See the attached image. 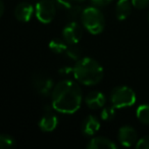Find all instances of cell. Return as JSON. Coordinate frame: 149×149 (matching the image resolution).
I'll list each match as a JSON object with an SVG mask.
<instances>
[{
	"mask_svg": "<svg viewBox=\"0 0 149 149\" xmlns=\"http://www.w3.org/2000/svg\"><path fill=\"white\" fill-rule=\"evenodd\" d=\"M83 99V92L77 82L63 80L54 86L51 93L53 109L66 114L74 113L80 108Z\"/></svg>",
	"mask_w": 149,
	"mask_h": 149,
	"instance_id": "cell-1",
	"label": "cell"
},
{
	"mask_svg": "<svg viewBox=\"0 0 149 149\" xmlns=\"http://www.w3.org/2000/svg\"><path fill=\"white\" fill-rule=\"evenodd\" d=\"M74 79L80 84L86 86H93L98 84L104 76V70L102 65L92 57H82L72 70Z\"/></svg>",
	"mask_w": 149,
	"mask_h": 149,
	"instance_id": "cell-2",
	"label": "cell"
},
{
	"mask_svg": "<svg viewBox=\"0 0 149 149\" xmlns=\"http://www.w3.org/2000/svg\"><path fill=\"white\" fill-rule=\"evenodd\" d=\"M81 21L85 29L93 35H98L104 30L105 19L102 11L96 6H88L83 9Z\"/></svg>",
	"mask_w": 149,
	"mask_h": 149,
	"instance_id": "cell-3",
	"label": "cell"
},
{
	"mask_svg": "<svg viewBox=\"0 0 149 149\" xmlns=\"http://www.w3.org/2000/svg\"><path fill=\"white\" fill-rule=\"evenodd\" d=\"M110 102L116 108L132 106L136 102V93L128 86H118L110 93Z\"/></svg>",
	"mask_w": 149,
	"mask_h": 149,
	"instance_id": "cell-4",
	"label": "cell"
},
{
	"mask_svg": "<svg viewBox=\"0 0 149 149\" xmlns=\"http://www.w3.org/2000/svg\"><path fill=\"white\" fill-rule=\"evenodd\" d=\"M35 13L38 21L41 23H51L56 15V3L52 0H40L36 4Z\"/></svg>",
	"mask_w": 149,
	"mask_h": 149,
	"instance_id": "cell-5",
	"label": "cell"
},
{
	"mask_svg": "<svg viewBox=\"0 0 149 149\" xmlns=\"http://www.w3.org/2000/svg\"><path fill=\"white\" fill-rule=\"evenodd\" d=\"M32 86L38 94L47 96L52 93L54 88L53 80L44 72H35L32 74Z\"/></svg>",
	"mask_w": 149,
	"mask_h": 149,
	"instance_id": "cell-6",
	"label": "cell"
},
{
	"mask_svg": "<svg viewBox=\"0 0 149 149\" xmlns=\"http://www.w3.org/2000/svg\"><path fill=\"white\" fill-rule=\"evenodd\" d=\"M83 37V29L77 22H70L62 30V38L68 44H77Z\"/></svg>",
	"mask_w": 149,
	"mask_h": 149,
	"instance_id": "cell-7",
	"label": "cell"
},
{
	"mask_svg": "<svg viewBox=\"0 0 149 149\" xmlns=\"http://www.w3.org/2000/svg\"><path fill=\"white\" fill-rule=\"evenodd\" d=\"M118 138L120 143L125 147H131L136 144L138 141V135L133 127L131 126H123L118 130Z\"/></svg>",
	"mask_w": 149,
	"mask_h": 149,
	"instance_id": "cell-8",
	"label": "cell"
},
{
	"mask_svg": "<svg viewBox=\"0 0 149 149\" xmlns=\"http://www.w3.org/2000/svg\"><path fill=\"white\" fill-rule=\"evenodd\" d=\"M58 125V118L52 112L49 106H46L44 110V116L39 120V128L43 132H52Z\"/></svg>",
	"mask_w": 149,
	"mask_h": 149,
	"instance_id": "cell-9",
	"label": "cell"
},
{
	"mask_svg": "<svg viewBox=\"0 0 149 149\" xmlns=\"http://www.w3.org/2000/svg\"><path fill=\"white\" fill-rule=\"evenodd\" d=\"M35 11L33 5L29 2H21L17 5L15 8V17L17 21L22 23H27L33 17V13Z\"/></svg>",
	"mask_w": 149,
	"mask_h": 149,
	"instance_id": "cell-10",
	"label": "cell"
},
{
	"mask_svg": "<svg viewBox=\"0 0 149 149\" xmlns=\"http://www.w3.org/2000/svg\"><path fill=\"white\" fill-rule=\"evenodd\" d=\"M100 129V122L94 116H87L83 120L81 130L85 136H93Z\"/></svg>",
	"mask_w": 149,
	"mask_h": 149,
	"instance_id": "cell-11",
	"label": "cell"
},
{
	"mask_svg": "<svg viewBox=\"0 0 149 149\" xmlns=\"http://www.w3.org/2000/svg\"><path fill=\"white\" fill-rule=\"evenodd\" d=\"M87 148L89 149H116L118 148L116 144L109 138L102 136H97L92 138L88 142Z\"/></svg>",
	"mask_w": 149,
	"mask_h": 149,
	"instance_id": "cell-12",
	"label": "cell"
},
{
	"mask_svg": "<svg viewBox=\"0 0 149 149\" xmlns=\"http://www.w3.org/2000/svg\"><path fill=\"white\" fill-rule=\"evenodd\" d=\"M85 102L87 106L91 109H97L104 106L106 102L105 96L100 91H92L87 94L85 98Z\"/></svg>",
	"mask_w": 149,
	"mask_h": 149,
	"instance_id": "cell-13",
	"label": "cell"
},
{
	"mask_svg": "<svg viewBox=\"0 0 149 149\" xmlns=\"http://www.w3.org/2000/svg\"><path fill=\"white\" fill-rule=\"evenodd\" d=\"M132 1L130 0H118L116 6V17L118 21H125L130 17L132 13Z\"/></svg>",
	"mask_w": 149,
	"mask_h": 149,
	"instance_id": "cell-14",
	"label": "cell"
},
{
	"mask_svg": "<svg viewBox=\"0 0 149 149\" xmlns=\"http://www.w3.org/2000/svg\"><path fill=\"white\" fill-rule=\"evenodd\" d=\"M70 44L63 39V38H53L51 41L49 42V48L52 52L57 54H64L65 50L68 49Z\"/></svg>",
	"mask_w": 149,
	"mask_h": 149,
	"instance_id": "cell-15",
	"label": "cell"
},
{
	"mask_svg": "<svg viewBox=\"0 0 149 149\" xmlns=\"http://www.w3.org/2000/svg\"><path fill=\"white\" fill-rule=\"evenodd\" d=\"M136 116L142 124L149 125V103L141 104L136 110Z\"/></svg>",
	"mask_w": 149,
	"mask_h": 149,
	"instance_id": "cell-16",
	"label": "cell"
},
{
	"mask_svg": "<svg viewBox=\"0 0 149 149\" xmlns=\"http://www.w3.org/2000/svg\"><path fill=\"white\" fill-rule=\"evenodd\" d=\"M64 55L70 58V59L78 61V60L82 58V51L76 44H70L68 49L64 52Z\"/></svg>",
	"mask_w": 149,
	"mask_h": 149,
	"instance_id": "cell-17",
	"label": "cell"
},
{
	"mask_svg": "<svg viewBox=\"0 0 149 149\" xmlns=\"http://www.w3.org/2000/svg\"><path fill=\"white\" fill-rule=\"evenodd\" d=\"M13 146H15V140L13 136L8 134H2L0 136V147L1 148H11Z\"/></svg>",
	"mask_w": 149,
	"mask_h": 149,
	"instance_id": "cell-18",
	"label": "cell"
},
{
	"mask_svg": "<svg viewBox=\"0 0 149 149\" xmlns=\"http://www.w3.org/2000/svg\"><path fill=\"white\" fill-rule=\"evenodd\" d=\"M116 116V107L114 106H107V107H103L101 110L100 116L103 120H111Z\"/></svg>",
	"mask_w": 149,
	"mask_h": 149,
	"instance_id": "cell-19",
	"label": "cell"
},
{
	"mask_svg": "<svg viewBox=\"0 0 149 149\" xmlns=\"http://www.w3.org/2000/svg\"><path fill=\"white\" fill-rule=\"evenodd\" d=\"M68 17H70V19H77L78 17H81V15H82V13H83V9H82V7H80V6H72V7H70V8L68 9Z\"/></svg>",
	"mask_w": 149,
	"mask_h": 149,
	"instance_id": "cell-20",
	"label": "cell"
},
{
	"mask_svg": "<svg viewBox=\"0 0 149 149\" xmlns=\"http://www.w3.org/2000/svg\"><path fill=\"white\" fill-rule=\"evenodd\" d=\"M137 149H149V135L140 138L136 143Z\"/></svg>",
	"mask_w": 149,
	"mask_h": 149,
	"instance_id": "cell-21",
	"label": "cell"
},
{
	"mask_svg": "<svg viewBox=\"0 0 149 149\" xmlns=\"http://www.w3.org/2000/svg\"><path fill=\"white\" fill-rule=\"evenodd\" d=\"M132 4L137 9H145L149 6V0H132Z\"/></svg>",
	"mask_w": 149,
	"mask_h": 149,
	"instance_id": "cell-22",
	"label": "cell"
},
{
	"mask_svg": "<svg viewBox=\"0 0 149 149\" xmlns=\"http://www.w3.org/2000/svg\"><path fill=\"white\" fill-rule=\"evenodd\" d=\"M72 0H56V4L59 5L61 8H64L68 10L70 7L72 6Z\"/></svg>",
	"mask_w": 149,
	"mask_h": 149,
	"instance_id": "cell-23",
	"label": "cell"
},
{
	"mask_svg": "<svg viewBox=\"0 0 149 149\" xmlns=\"http://www.w3.org/2000/svg\"><path fill=\"white\" fill-rule=\"evenodd\" d=\"M93 4L97 5V6H105V5L109 4L112 0H91Z\"/></svg>",
	"mask_w": 149,
	"mask_h": 149,
	"instance_id": "cell-24",
	"label": "cell"
},
{
	"mask_svg": "<svg viewBox=\"0 0 149 149\" xmlns=\"http://www.w3.org/2000/svg\"><path fill=\"white\" fill-rule=\"evenodd\" d=\"M72 70L74 68H70V66H63L62 68H60V74H68V72H72Z\"/></svg>",
	"mask_w": 149,
	"mask_h": 149,
	"instance_id": "cell-25",
	"label": "cell"
},
{
	"mask_svg": "<svg viewBox=\"0 0 149 149\" xmlns=\"http://www.w3.org/2000/svg\"><path fill=\"white\" fill-rule=\"evenodd\" d=\"M3 13H4V2L0 1V15L2 17Z\"/></svg>",
	"mask_w": 149,
	"mask_h": 149,
	"instance_id": "cell-26",
	"label": "cell"
},
{
	"mask_svg": "<svg viewBox=\"0 0 149 149\" xmlns=\"http://www.w3.org/2000/svg\"><path fill=\"white\" fill-rule=\"evenodd\" d=\"M72 1H76V2H83L85 0H72Z\"/></svg>",
	"mask_w": 149,
	"mask_h": 149,
	"instance_id": "cell-27",
	"label": "cell"
}]
</instances>
